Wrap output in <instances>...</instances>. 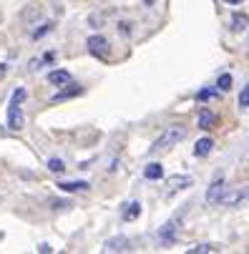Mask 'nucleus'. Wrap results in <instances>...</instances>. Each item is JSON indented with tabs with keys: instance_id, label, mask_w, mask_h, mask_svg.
Segmentation results:
<instances>
[{
	"instance_id": "nucleus-1",
	"label": "nucleus",
	"mask_w": 249,
	"mask_h": 254,
	"mask_svg": "<svg viewBox=\"0 0 249 254\" xmlns=\"http://www.w3.org/2000/svg\"><path fill=\"white\" fill-rule=\"evenodd\" d=\"M187 138V126H182V124H174V126H169L156 141H154V146H151V154H159V151H169L171 146H176L179 141H184Z\"/></svg>"
},
{
	"instance_id": "nucleus-2",
	"label": "nucleus",
	"mask_w": 249,
	"mask_h": 254,
	"mask_svg": "<svg viewBox=\"0 0 249 254\" xmlns=\"http://www.w3.org/2000/svg\"><path fill=\"white\" fill-rule=\"evenodd\" d=\"M25 88H15L8 103V128L10 131H20L23 128V101H25Z\"/></svg>"
},
{
	"instance_id": "nucleus-3",
	"label": "nucleus",
	"mask_w": 249,
	"mask_h": 254,
	"mask_svg": "<svg viewBox=\"0 0 249 254\" xmlns=\"http://www.w3.org/2000/svg\"><path fill=\"white\" fill-rule=\"evenodd\" d=\"M86 46H88V53H91V56H96V58H98V61H103V63L111 58V46H109V41H106L103 35H91Z\"/></svg>"
},
{
	"instance_id": "nucleus-4",
	"label": "nucleus",
	"mask_w": 249,
	"mask_h": 254,
	"mask_svg": "<svg viewBox=\"0 0 249 254\" xmlns=\"http://www.w3.org/2000/svg\"><path fill=\"white\" fill-rule=\"evenodd\" d=\"M176 232H179V219H169V222L159 229V242H161V244H174V242H176Z\"/></svg>"
},
{
	"instance_id": "nucleus-5",
	"label": "nucleus",
	"mask_w": 249,
	"mask_h": 254,
	"mask_svg": "<svg viewBox=\"0 0 249 254\" xmlns=\"http://www.w3.org/2000/svg\"><path fill=\"white\" fill-rule=\"evenodd\" d=\"M103 249L106 252H128L131 249V242L126 237H111V239H106Z\"/></svg>"
},
{
	"instance_id": "nucleus-6",
	"label": "nucleus",
	"mask_w": 249,
	"mask_h": 254,
	"mask_svg": "<svg viewBox=\"0 0 249 254\" xmlns=\"http://www.w3.org/2000/svg\"><path fill=\"white\" fill-rule=\"evenodd\" d=\"M224 194V179L219 176V179H214L211 181V187H209V191H206V201L209 204H219V196Z\"/></svg>"
},
{
	"instance_id": "nucleus-7",
	"label": "nucleus",
	"mask_w": 249,
	"mask_h": 254,
	"mask_svg": "<svg viewBox=\"0 0 249 254\" xmlns=\"http://www.w3.org/2000/svg\"><path fill=\"white\" fill-rule=\"evenodd\" d=\"M214 126H217V114L211 111V108H201V111H199V128L211 131Z\"/></svg>"
},
{
	"instance_id": "nucleus-8",
	"label": "nucleus",
	"mask_w": 249,
	"mask_h": 254,
	"mask_svg": "<svg viewBox=\"0 0 249 254\" xmlns=\"http://www.w3.org/2000/svg\"><path fill=\"white\" fill-rule=\"evenodd\" d=\"M81 93H83V88H81V86H76L73 81H70V83H68V88L58 91V93H56V96H53L51 101H53V103H58V101H68V98H73V96H81Z\"/></svg>"
},
{
	"instance_id": "nucleus-9",
	"label": "nucleus",
	"mask_w": 249,
	"mask_h": 254,
	"mask_svg": "<svg viewBox=\"0 0 249 254\" xmlns=\"http://www.w3.org/2000/svg\"><path fill=\"white\" fill-rule=\"evenodd\" d=\"M88 181H58L61 191H88Z\"/></svg>"
},
{
	"instance_id": "nucleus-10",
	"label": "nucleus",
	"mask_w": 249,
	"mask_h": 254,
	"mask_svg": "<svg viewBox=\"0 0 249 254\" xmlns=\"http://www.w3.org/2000/svg\"><path fill=\"white\" fill-rule=\"evenodd\" d=\"M48 81L53 86H68L70 81H73V76H70L68 70H53V73H48Z\"/></svg>"
},
{
	"instance_id": "nucleus-11",
	"label": "nucleus",
	"mask_w": 249,
	"mask_h": 254,
	"mask_svg": "<svg viewBox=\"0 0 249 254\" xmlns=\"http://www.w3.org/2000/svg\"><path fill=\"white\" fill-rule=\"evenodd\" d=\"M244 199V189H234L229 194H222L219 196V204H227V206H237L239 201Z\"/></svg>"
},
{
	"instance_id": "nucleus-12",
	"label": "nucleus",
	"mask_w": 249,
	"mask_h": 254,
	"mask_svg": "<svg viewBox=\"0 0 249 254\" xmlns=\"http://www.w3.org/2000/svg\"><path fill=\"white\" fill-rule=\"evenodd\" d=\"M211 149H214V141H211V138H201L194 146V156H209Z\"/></svg>"
},
{
	"instance_id": "nucleus-13",
	"label": "nucleus",
	"mask_w": 249,
	"mask_h": 254,
	"mask_svg": "<svg viewBox=\"0 0 249 254\" xmlns=\"http://www.w3.org/2000/svg\"><path fill=\"white\" fill-rule=\"evenodd\" d=\"M144 176H146L149 181H159V179L164 176V166L154 161V164H149V166L144 169Z\"/></svg>"
},
{
	"instance_id": "nucleus-14",
	"label": "nucleus",
	"mask_w": 249,
	"mask_h": 254,
	"mask_svg": "<svg viewBox=\"0 0 249 254\" xmlns=\"http://www.w3.org/2000/svg\"><path fill=\"white\" fill-rule=\"evenodd\" d=\"M138 214H141V204H138V201H128V204L124 206V219H126V222L136 219Z\"/></svg>"
},
{
	"instance_id": "nucleus-15",
	"label": "nucleus",
	"mask_w": 249,
	"mask_h": 254,
	"mask_svg": "<svg viewBox=\"0 0 249 254\" xmlns=\"http://www.w3.org/2000/svg\"><path fill=\"white\" fill-rule=\"evenodd\" d=\"M191 184V176H171L169 179V189L174 191V189H184V187H189Z\"/></svg>"
},
{
	"instance_id": "nucleus-16",
	"label": "nucleus",
	"mask_w": 249,
	"mask_h": 254,
	"mask_svg": "<svg viewBox=\"0 0 249 254\" xmlns=\"http://www.w3.org/2000/svg\"><path fill=\"white\" fill-rule=\"evenodd\" d=\"M232 28L234 30H247V15L244 13H234L232 15Z\"/></svg>"
},
{
	"instance_id": "nucleus-17",
	"label": "nucleus",
	"mask_w": 249,
	"mask_h": 254,
	"mask_svg": "<svg viewBox=\"0 0 249 254\" xmlns=\"http://www.w3.org/2000/svg\"><path fill=\"white\" fill-rule=\"evenodd\" d=\"M206 252H219L217 244H199V247H191L189 254H206Z\"/></svg>"
},
{
	"instance_id": "nucleus-18",
	"label": "nucleus",
	"mask_w": 249,
	"mask_h": 254,
	"mask_svg": "<svg viewBox=\"0 0 249 254\" xmlns=\"http://www.w3.org/2000/svg\"><path fill=\"white\" fill-rule=\"evenodd\" d=\"M219 96V88H204L196 93V101H209V98H217Z\"/></svg>"
},
{
	"instance_id": "nucleus-19",
	"label": "nucleus",
	"mask_w": 249,
	"mask_h": 254,
	"mask_svg": "<svg viewBox=\"0 0 249 254\" xmlns=\"http://www.w3.org/2000/svg\"><path fill=\"white\" fill-rule=\"evenodd\" d=\"M51 30H53V23L48 20V23H43V28H35V30H33V38L38 41V38H43V35H46V33H51Z\"/></svg>"
},
{
	"instance_id": "nucleus-20",
	"label": "nucleus",
	"mask_w": 249,
	"mask_h": 254,
	"mask_svg": "<svg viewBox=\"0 0 249 254\" xmlns=\"http://www.w3.org/2000/svg\"><path fill=\"white\" fill-rule=\"evenodd\" d=\"M53 61H56V53H53V51H48V53H46L43 58H38V61H33L30 65H33V68H41L43 63H53Z\"/></svg>"
},
{
	"instance_id": "nucleus-21",
	"label": "nucleus",
	"mask_w": 249,
	"mask_h": 254,
	"mask_svg": "<svg viewBox=\"0 0 249 254\" xmlns=\"http://www.w3.org/2000/svg\"><path fill=\"white\" fill-rule=\"evenodd\" d=\"M239 108H242V111H247V108H249V88L247 86L239 91Z\"/></svg>"
},
{
	"instance_id": "nucleus-22",
	"label": "nucleus",
	"mask_w": 249,
	"mask_h": 254,
	"mask_svg": "<svg viewBox=\"0 0 249 254\" xmlns=\"http://www.w3.org/2000/svg\"><path fill=\"white\" fill-rule=\"evenodd\" d=\"M48 169L56 171V174H63V171H65V164H63V159H51V161H48Z\"/></svg>"
},
{
	"instance_id": "nucleus-23",
	"label": "nucleus",
	"mask_w": 249,
	"mask_h": 254,
	"mask_svg": "<svg viewBox=\"0 0 249 254\" xmlns=\"http://www.w3.org/2000/svg\"><path fill=\"white\" fill-rule=\"evenodd\" d=\"M217 86H219V91H229V88H232V76H229V73L219 76V83H217Z\"/></svg>"
},
{
	"instance_id": "nucleus-24",
	"label": "nucleus",
	"mask_w": 249,
	"mask_h": 254,
	"mask_svg": "<svg viewBox=\"0 0 249 254\" xmlns=\"http://www.w3.org/2000/svg\"><path fill=\"white\" fill-rule=\"evenodd\" d=\"M5 73H8V65H5V63H0V78H3Z\"/></svg>"
},
{
	"instance_id": "nucleus-25",
	"label": "nucleus",
	"mask_w": 249,
	"mask_h": 254,
	"mask_svg": "<svg viewBox=\"0 0 249 254\" xmlns=\"http://www.w3.org/2000/svg\"><path fill=\"white\" fill-rule=\"evenodd\" d=\"M224 3H229V5H239V3H244V0H224Z\"/></svg>"
}]
</instances>
